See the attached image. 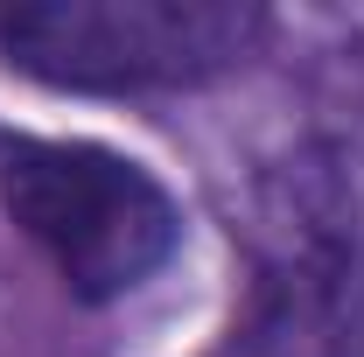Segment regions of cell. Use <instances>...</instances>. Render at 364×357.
I'll list each match as a JSON object with an SVG mask.
<instances>
[{
	"label": "cell",
	"mask_w": 364,
	"mask_h": 357,
	"mask_svg": "<svg viewBox=\"0 0 364 357\" xmlns=\"http://www.w3.org/2000/svg\"><path fill=\"white\" fill-rule=\"evenodd\" d=\"M7 211L85 302H119L168 267L182 218L140 161L91 140H28L7 154Z\"/></svg>",
	"instance_id": "6da1fadb"
},
{
	"label": "cell",
	"mask_w": 364,
	"mask_h": 357,
	"mask_svg": "<svg viewBox=\"0 0 364 357\" xmlns=\"http://www.w3.org/2000/svg\"><path fill=\"white\" fill-rule=\"evenodd\" d=\"M267 36L245 0H43L0 14V49L49 85L147 91L203 85Z\"/></svg>",
	"instance_id": "7a4b0ae2"
}]
</instances>
